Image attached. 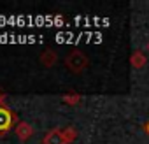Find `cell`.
I'll return each mask as SVG.
<instances>
[{"instance_id":"1","label":"cell","mask_w":149,"mask_h":144,"mask_svg":"<svg viewBox=\"0 0 149 144\" xmlns=\"http://www.w3.org/2000/svg\"><path fill=\"white\" fill-rule=\"evenodd\" d=\"M65 65H67L72 72L79 74V72H83V70L88 67V58H86L81 51H72V53H68V56L65 58Z\"/></svg>"},{"instance_id":"2","label":"cell","mask_w":149,"mask_h":144,"mask_svg":"<svg viewBox=\"0 0 149 144\" xmlns=\"http://www.w3.org/2000/svg\"><path fill=\"white\" fill-rule=\"evenodd\" d=\"M130 63H132V67H135V69H142V67L147 63V56L144 55V51L137 49V51L132 53V56H130Z\"/></svg>"},{"instance_id":"3","label":"cell","mask_w":149,"mask_h":144,"mask_svg":"<svg viewBox=\"0 0 149 144\" xmlns=\"http://www.w3.org/2000/svg\"><path fill=\"white\" fill-rule=\"evenodd\" d=\"M9 123H11V116H9V113L4 111V109H0V128H7Z\"/></svg>"},{"instance_id":"4","label":"cell","mask_w":149,"mask_h":144,"mask_svg":"<svg viewBox=\"0 0 149 144\" xmlns=\"http://www.w3.org/2000/svg\"><path fill=\"white\" fill-rule=\"evenodd\" d=\"M144 130H146V134H147V135H149V121H147V123H146V125H144Z\"/></svg>"},{"instance_id":"5","label":"cell","mask_w":149,"mask_h":144,"mask_svg":"<svg viewBox=\"0 0 149 144\" xmlns=\"http://www.w3.org/2000/svg\"><path fill=\"white\" fill-rule=\"evenodd\" d=\"M147 53H149V42H147Z\"/></svg>"}]
</instances>
